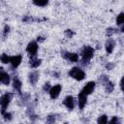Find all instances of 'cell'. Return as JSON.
<instances>
[{
	"label": "cell",
	"instance_id": "cell-1",
	"mask_svg": "<svg viewBox=\"0 0 124 124\" xmlns=\"http://www.w3.org/2000/svg\"><path fill=\"white\" fill-rule=\"evenodd\" d=\"M94 55V49L91 47V46H84L83 49H82V52H81V56H82V64H87L91 58L93 57Z\"/></svg>",
	"mask_w": 124,
	"mask_h": 124
},
{
	"label": "cell",
	"instance_id": "cell-2",
	"mask_svg": "<svg viewBox=\"0 0 124 124\" xmlns=\"http://www.w3.org/2000/svg\"><path fill=\"white\" fill-rule=\"evenodd\" d=\"M12 93H5L3 96L0 97V106H1V113L4 114L6 111V108L8 107V105L10 104L11 100H12Z\"/></svg>",
	"mask_w": 124,
	"mask_h": 124
},
{
	"label": "cell",
	"instance_id": "cell-3",
	"mask_svg": "<svg viewBox=\"0 0 124 124\" xmlns=\"http://www.w3.org/2000/svg\"><path fill=\"white\" fill-rule=\"evenodd\" d=\"M69 76L77 80H82L85 78V73L81 69H79L78 67H74L73 69H71L69 71Z\"/></svg>",
	"mask_w": 124,
	"mask_h": 124
},
{
	"label": "cell",
	"instance_id": "cell-4",
	"mask_svg": "<svg viewBox=\"0 0 124 124\" xmlns=\"http://www.w3.org/2000/svg\"><path fill=\"white\" fill-rule=\"evenodd\" d=\"M26 50L27 52L29 53V55L31 57H35L36 54H37V51H38V45L36 42H30L26 47Z\"/></svg>",
	"mask_w": 124,
	"mask_h": 124
},
{
	"label": "cell",
	"instance_id": "cell-5",
	"mask_svg": "<svg viewBox=\"0 0 124 124\" xmlns=\"http://www.w3.org/2000/svg\"><path fill=\"white\" fill-rule=\"evenodd\" d=\"M61 89H62V87H61L60 84H56V85L52 86V87L49 89L50 98H51V99H56V98L59 96V94H60V92H61Z\"/></svg>",
	"mask_w": 124,
	"mask_h": 124
},
{
	"label": "cell",
	"instance_id": "cell-6",
	"mask_svg": "<svg viewBox=\"0 0 124 124\" xmlns=\"http://www.w3.org/2000/svg\"><path fill=\"white\" fill-rule=\"evenodd\" d=\"M94 88H95V82H94V81H89V82H87V84L82 88L81 93L87 96V95H89V94H91V93L93 92Z\"/></svg>",
	"mask_w": 124,
	"mask_h": 124
},
{
	"label": "cell",
	"instance_id": "cell-7",
	"mask_svg": "<svg viewBox=\"0 0 124 124\" xmlns=\"http://www.w3.org/2000/svg\"><path fill=\"white\" fill-rule=\"evenodd\" d=\"M10 80H11V78H10L9 74L6 73L3 68H0V82L8 85L10 83Z\"/></svg>",
	"mask_w": 124,
	"mask_h": 124
},
{
	"label": "cell",
	"instance_id": "cell-8",
	"mask_svg": "<svg viewBox=\"0 0 124 124\" xmlns=\"http://www.w3.org/2000/svg\"><path fill=\"white\" fill-rule=\"evenodd\" d=\"M63 104L65 105V107H66L68 109L72 110V109L74 108V107H75V100H74V98H73L72 96L69 95V96H67V97L65 98Z\"/></svg>",
	"mask_w": 124,
	"mask_h": 124
},
{
	"label": "cell",
	"instance_id": "cell-9",
	"mask_svg": "<svg viewBox=\"0 0 124 124\" xmlns=\"http://www.w3.org/2000/svg\"><path fill=\"white\" fill-rule=\"evenodd\" d=\"M21 55H15V56H12L10 57V63L12 64L13 68H17L21 62Z\"/></svg>",
	"mask_w": 124,
	"mask_h": 124
},
{
	"label": "cell",
	"instance_id": "cell-10",
	"mask_svg": "<svg viewBox=\"0 0 124 124\" xmlns=\"http://www.w3.org/2000/svg\"><path fill=\"white\" fill-rule=\"evenodd\" d=\"M86 100H87V96L82 94L81 92L78 94V107L80 109H82L86 104Z\"/></svg>",
	"mask_w": 124,
	"mask_h": 124
},
{
	"label": "cell",
	"instance_id": "cell-11",
	"mask_svg": "<svg viewBox=\"0 0 124 124\" xmlns=\"http://www.w3.org/2000/svg\"><path fill=\"white\" fill-rule=\"evenodd\" d=\"M63 57L70 60L71 62H77L78 60V55L77 53H70V52H65L63 54Z\"/></svg>",
	"mask_w": 124,
	"mask_h": 124
},
{
	"label": "cell",
	"instance_id": "cell-12",
	"mask_svg": "<svg viewBox=\"0 0 124 124\" xmlns=\"http://www.w3.org/2000/svg\"><path fill=\"white\" fill-rule=\"evenodd\" d=\"M114 48V41L111 39H108V42L106 43V50L108 53H111Z\"/></svg>",
	"mask_w": 124,
	"mask_h": 124
},
{
	"label": "cell",
	"instance_id": "cell-13",
	"mask_svg": "<svg viewBox=\"0 0 124 124\" xmlns=\"http://www.w3.org/2000/svg\"><path fill=\"white\" fill-rule=\"evenodd\" d=\"M39 79V73L38 72H33L31 74H29V81L31 82V84H35Z\"/></svg>",
	"mask_w": 124,
	"mask_h": 124
},
{
	"label": "cell",
	"instance_id": "cell-14",
	"mask_svg": "<svg viewBox=\"0 0 124 124\" xmlns=\"http://www.w3.org/2000/svg\"><path fill=\"white\" fill-rule=\"evenodd\" d=\"M21 81L17 78H14V81H13V86H14V88L17 91V92H19V93H21Z\"/></svg>",
	"mask_w": 124,
	"mask_h": 124
},
{
	"label": "cell",
	"instance_id": "cell-15",
	"mask_svg": "<svg viewBox=\"0 0 124 124\" xmlns=\"http://www.w3.org/2000/svg\"><path fill=\"white\" fill-rule=\"evenodd\" d=\"M41 62H42V60L41 59H38V58H31V60H30V66L32 67V68H37V67H39L40 65H41Z\"/></svg>",
	"mask_w": 124,
	"mask_h": 124
},
{
	"label": "cell",
	"instance_id": "cell-16",
	"mask_svg": "<svg viewBox=\"0 0 124 124\" xmlns=\"http://www.w3.org/2000/svg\"><path fill=\"white\" fill-rule=\"evenodd\" d=\"M105 86H106V91L108 92V93H110V92H112V90H113V88H114V85H113V83L112 82H110L109 80L105 84Z\"/></svg>",
	"mask_w": 124,
	"mask_h": 124
},
{
	"label": "cell",
	"instance_id": "cell-17",
	"mask_svg": "<svg viewBox=\"0 0 124 124\" xmlns=\"http://www.w3.org/2000/svg\"><path fill=\"white\" fill-rule=\"evenodd\" d=\"M97 123L98 124H107L108 123V117L107 115H101L98 117L97 119Z\"/></svg>",
	"mask_w": 124,
	"mask_h": 124
},
{
	"label": "cell",
	"instance_id": "cell-18",
	"mask_svg": "<svg viewBox=\"0 0 124 124\" xmlns=\"http://www.w3.org/2000/svg\"><path fill=\"white\" fill-rule=\"evenodd\" d=\"M123 21H124V14L123 13H120L119 14V16H117V18H116V23H117V25H123Z\"/></svg>",
	"mask_w": 124,
	"mask_h": 124
},
{
	"label": "cell",
	"instance_id": "cell-19",
	"mask_svg": "<svg viewBox=\"0 0 124 124\" xmlns=\"http://www.w3.org/2000/svg\"><path fill=\"white\" fill-rule=\"evenodd\" d=\"M33 3H34L36 6L44 7V6H46V5L48 4V1H47V0H44V1H33Z\"/></svg>",
	"mask_w": 124,
	"mask_h": 124
},
{
	"label": "cell",
	"instance_id": "cell-20",
	"mask_svg": "<svg viewBox=\"0 0 124 124\" xmlns=\"http://www.w3.org/2000/svg\"><path fill=\"white\" fill-rule=\"evenodd\" d=\"M0 60L3 62V63H10V56H8V54H2L0 56Z\"/></svg>",
	"mask_w": 124,
	"mask_h": 124
},
{
	"label": "cell",
	"instance_id": "cell-21",
	"mask_svg": "<svg viewBox=\"0 0 124 124\" xmlns=\"http://www.w3.org/2000/svg\"><path fill=\"white\" fill-rule=\"evenodd\" d=\"M54 122H55V116L54 115L50 114L46 117V124H54Z\"/></svg>",
	"mask_w": 124,
	"mask_h": 124
},
{
	"label": "cell",
	"instance_id": "cell-22",
	"mask_svg": "<svg viewBox=\"0 0 124 124\" xmlns=\"http://www.w3.org/2000/svg\"><path fill=\"white\" fill-rule=\"evenodd\" d=\"M108 124H120L119 118H118V117H116V116H113V117H112V118L109 120Z\"/></svg>",
	"mask_w": 124,
	"mask_h": 124
},
{
	"label": "cell",
	"instance_id": "cell-23",
	"mask_svg": "<svg viewBox=\"0 0 124 124\" xmlns=\"http://www.w3.org/2000/svg\"><path fill=\"white\" fill-rule=\"evenodd\" d=\"M115 31H116V29H115V28H112V27H110V28H108V29L107 30V34H108V36H110V35L114 34V33H115Z\"/></svg>",
	"mask_w": 124,
	"mask_h": 124
},
{
	"label": "cell",
	"instance_id": "cell-24",
	"mask_svg": "<svg viewBox=\"0 0 124 124\" xmlns=\"http://www.w3.org/2000/svg\"><path fill=\"white\" fill-rule=\"evenodd\" d=\"M65 35L68 37V38H72L74 36V32L72 30H66L65 31Z\"/></svg>",
	"mask_w": 124,
	"mask_h": 124
},
{
	"label": "cell",
	"instance_id": "cell-25",
	"mask_svg": "<svg viewBox=\"0 0 124 124\" xmlns=\"http://www.w3.org/2000/svg\"><path fill=\"white\" fill-rule=\"evenodd\" d=\"M100 80H101L104 84H106V83L108 81V78L107 76H102V77L100 78Z\"/></svg>",
	"mask_w": 124,
	"mask_h": 124
},
{
	"label": "cell",
	"instance_id": "cell-26",
	"mask_svg": "<svg viewBox=\"0 0 124 124\" xmlns=\"http://www.w3.org/2000/svg\"><path fill=\"white\" fill-rule=\"evenodd\" d=\"M3 115H4V118H5L6 120H11V119H12V114L9 113V112H5Z\"/></svg>",
	"mask_w": 124,
	"mask_h": 124
},
{
	"label": "cell",
	"instance_id": "cell-27",
	"mask_svg": "<svg viewBox=\"0 0 124 124\" xmlns=\"http://www.w3.org/2000/svg\"><path fill=\"white\" fill-rule=\"evenodd\" d=\"M9 30H10V27L9 26H5V28H4V37H6L7 36V34L9 33Z\"/></svg>",
	"mask_w": 124,
	"mask_h": 124
},
{
	"label": "cell",
	"instance_id": "cell-28",
	"mask_svg": "<svg viewBox=\"0 0 124 124\" xmlns=\"http://www.w3.org/2000/svg\"><path fill=\"white\" fill-rule=\"evenodd\" d=\"M44 90H45V91H46H46L49 90V83H46V84H45V86H44Z\"/></svg>",
	"mask_w": 124,
	"mask_h": 124
},
{
	"label": "cell",
	"instance_id": "cell-29",
	"mask_svg": "<svg viewBox=\"0 0 124 124\" xmlns=\"http://www.w3.org/2000/svg\"><path fill=\"white\" fill-rule=\"evenodd\" d=\"M113 66H114L113 64H108V65H107V68H108V70H110V69H112V68H113Z\"/></svg>",
	"mask_w": 124,
	"mask_h": 124
},
{
	"label": "cell",
	"instance_id": "cell-30",
	"mask_svg": "<svg viewBox=\"0 0 124 124\" xmlns=\"http://www.w3.org/2000/svg\"><path fill=\"white\" fill-rule=\"evenodd\" d=\"M123 78H121V80H120V87H121V89H122V87H123Z\"/></svg>",
	"mask_w": 124,
	"mask_h": 124
},
{
	"label": "cell",
	"instance_id": "cell-31",
	"mask_svg": "<svg viewBox=\"0 0 124 124\" xmlns=\"http://www.w3.org/2000/svg\"><path fill=\"white\" fill-rule=\"evenodd\" d=\"M65 124H68V123H65Z\"/></svg>",
	"mask_w": 124,
	"mask_h": 124
}]
</instances>
